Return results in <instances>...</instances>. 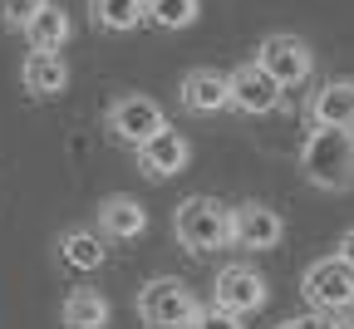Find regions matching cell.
<instances>
[{
    "mask_svg": "<svg viewBox=\"0 0 354 329\" xmlns=\"http://www.w3.org/2000/svg\"><path fill=\"white\" fill-rule=\"evenodd\" d=\"M300 172L315 187H325V192H344L354 182V133L315 123V133H310L305 148H300Z\"/></svg>",
    "mask_w": 354,
    "mask_h": 329,
    "instance_id": "cell-1",
    "label": "cell"
},
{
    "mask_svg": "<svg viewBox=\"0 0 354 329\" xmlns=\"http://www.w3.org/2000/svg\"><path fill=\"white\" fill-rule=\"evenodd\" d=\"M172 236L197 256L232 246V207H221L216 197H187L172 212Z\"/></svg>",
    "mask_w": 354,
    "mask_h": 329,
    "instance_id": "cell-2",
    "label": "cell"
},
{
    "mask_svg": "<svg viewBox=\"0 0 354 329\" xmlns=\"http://www.w3.org/2000/svg\"><path fill=\"white\" fill-rule=\"evenodd\" d=\"M197 310L202 305L192 300V290L172 275H158L138 290V314H143L148 329H187L197 319Z\"/></svg>",
    "mask_w": 354,
    "mask_h": 329,
    "instance_id": "cell-3",
    "label": "cell"
},
{
    "mask_svg": "<svg viewBox=\"0 0 354 329\" xmlns=\"http://www.w3.org/2000/svg\"><path fill=\"white\" fill-rule=\"evenodd\" d=\"M300 290H305L315 314H339V310L354 305V265L344 256H325V261H315L305 270Z\"/></svg>",
    "mask_w": 354,
    "mask_h": 329,
    "instance_id": "cell-4",
    "label": "cell"
},
{
    "mask_svg": "<svg viewBox=\"0 0 354 329\" xmlns=\"http://www.w3.org/2000/svg\"><path fill=\"white\" fill-rule=\"evenodd\" d=\"M256 64L271 74L281 88H295L310 79V69H315V55H310V44L300 35H266L261 50H256Z\"/></svg>",
    "mask_w": 354,
    "mask_h": 329,
    "instance_id": "cell-5",
    "label": "cell"
},
{
    "mask_svg": "<svg viewBox=\"0 0 354 329\" xmlns=\"http://www.w3.org/2000/svg\"><path fill=\"white\" fill-rule=\"evenodd\" d=\"M162 128H167L162 109L153 99H143V93H123V99L109 109V133L118 138V143H128V148H143L148 138L162 133Z\"/></svg>",
    "mask_w": 354,
    "mask_h": 329,
    "instance_id": "cell-6",
    "label": "cell"
},
{
    "mask_svg": "<svg viewBox=\"0 0 354 329\" xmlns=\"http://www.w3.org/2000/svg\"><path fill=\"white\" fill-rule=\"evenodd\" d=\"M212 305L232 310V314H251L266 305V275L256 265H221L212 280Z\"/></svg>",
    "mask_w": 354,
    "mask_h": 329,
    "instance_id": "cell-7",
    "label": "cell"
},
{
    "mask_svg": "<svg viewBox=\"0 0 354 329\" xmlns=\"http://www.w3.org/2000/svg\"><path fill=\"white\" fill-rule=\"evenodd\" d=\"M281 236H286V221H281V212H271L266 202H241V207H232V241H236V246H246V251H271V246H281Z\"/></svg>",
    "mask_w": 354,
    "mask_h": 329,
    "instance_id": "cell-8",
    "label": "cell"
},
{
    "mask_svg": "<svg viewBox=\"0 0 354 329\" xmlns=\"http://www.w3.org/2000/svg\"><path fill=\"white\" fill-rule=\"evenodd\" d=\"M227 79H232V109H241V113H276L281 109V84L266 74L256 59L232 69Z\"/></svg>",
    "mask_w": 354,
    "mask_h": 329,
    "instance_id": "cell-9",
    "label": "cell"
},
{
    "mask_svg": "<svg viewBox=\"0 0 354 329\" xmlns=\"http://www.w3.org/2000/svg\"><path fill=\"white\" fill-rule=\"evenodd\" d=\"M187 158H192V148H187V138L177 133V128H162V133H153L148 143L138 148V167L148 172V177H177L187 167Z\"/></svg>",
    "mask_w": 354,
    "mask_h": 329,
    "instance_id": "cell-10",
    "label": "cell"
},
{
    "mask_svg": "<svg viewBox=\"0 0 354 329\" xmlns=\"http://www.w3.org/2000/svg\"><path fill=\"white\" fill-rule=\"evenodd\" d=\"M183 104L192 113H221V109H232V79L216 74V69H192L183 79Z\"/></svg>",
    "mask_w": 354,
    "mask_h": 329,
    "instance_id": "cell-11",
    "label": "cell"
},
{
    "mask_svg": "<svg viewBox=\"0 0 354 329\" xmlns=\"http://www.w3.org/2000/svg\"><path fill=\"white\" fill-rule=\"evenodd\" d=\"M99 231L109 241H133L148 231V212L138 197H104L99 202Z\"/></svg>",
    "mask_w": 354,
    "mask_h": 329,
    "instance_id": "cell-12",
    "label": "cell"
},
{
    "mask_svg": "<svg viewBox=\"0 0 354 329\" xmlns=\"http://www.w3.org/2000/svg\"><path fill=\"white\" fill-rule=\"evenodd\" d=\"M310 113H315L320 128H344V133H354V79H330V84H320Z\"/></svg>",
    "mask_w": 354,
    "mask_h": 329,
    "instance_id": "cell-13",
    "label": "cell"
},
{
    "mask_svg": "<svg viewBox=\"0 0 354 329\" xmlns=\"http://www.w3.org/2000/svg\"><path fill=\"white\" fill-rule=\"evenodd\" d=\"M20 79H25L30 93H39V99H55V93L69 88V64H64V55H44V50H35V55L25 59Z\"/></svg>",
    "mask_w": 354,
    "mask_h": 329,
    "instance_id": "cell-14",
    "label": "cell"
},
{
    "mask_svg": "<svg viewBox=\"0 0 354 329\" xmlns=\"http://www.w3.org/2000/svg\"><path fill=\"white\" fill-rule=\"evenodd\" d=\"M25 39H30V50H44V55H59L64 44H69V15L59 6H44L30 25H25Z\"/></svg>",
    "mask_w": 354,
    "mask_h": 329,
    "instance_id": "cell-15",
    "label": "cell"
},
{
    "mask_svg": "<svg viewBox=\"0 0 354 329\" xmlns=\"http://www.w3.org/2000/svg\"><path fill=\"white\" fill-rule=\"evenodd\" d=\"M59 261L74 265V270H99L109 261V246L99 231H64L59 236Z\"/></svg>",
    "mask_w": 354,
    "mask_h": 329,
    "instance_id": "cell-16",
    "label": "cell"
},
{
    "mask_svg": "<svg viewBox=\"0 0 354 329\" xmlns=\"http://www.w3.org/2000/svg\"><path fill=\"white\" fill-rule=\"evenodd\" d=\"M59 319H64V329H104L109 324V300L99 290H69Z\"/></svg>",
    "mask_w": 354,
    "mask_h": 329,
    "instance_id": "cell-17",
    "label": "cell"
},
{
    "mask_svg": "<svg viewBox=\"0 0 354 329\" xmlns=\"http://www.w3.org/2000/svg\"><path fill=\"white\" fill-rule=\"evenodd\" d=\"M88 15H94L99 30L128 35V30L143 25V0H88Z\"/></svg>",
    "mask_w": 354,
    "mask_h": 329,
    "instance_id": "cell-18",
    "label": "cell"
},
{
    "mask_svg": "<svg viewBox=\"0 0 354 329\" xmlns=\"http://www.w3.org/2000/svg\"><path fill=\"white\" fill-rule=\"evenodd\" d=\"M202 10V0H143V20H153L158 30H187Z\"/></svg>",
    "mask_w": 354,
    "mask_h": 329,
    "instance_id": "cell-19",
    "label": "cell"
},
{
    "mask_svg": "<svg viewBox=\"0 0 354 329\" xmlns=\"http://www.w3.org/2000/svg\"><path fill=\"white\" fill-rule=\"evenodd\" d=\"M50 0H0V25H10V30H25Z\"/></svg>",
    "mask_w": 354,
    "mask_h": 329,
    "instance_id": "cell-20",
    "label": "cell"
},
{
    "mask_svg": "<svg viewBox=\"0 0 354 329\" xmlns=\"http://www.w3.org/2000/svg\"><path fill=\"white\" fill-rule=\"evenodd\" d=\"M187 329H241V314L221 310V305H207V310H197V319Z\"/></svg>",
    "mask_w": 354,
    "mask_h": 329,
    "instance_id": "cell-21",
    "label": "cell"
},
{
    "mask_svg": "<svg viewBox=\"0 0 354 329\" xmlns=\"http://www.w3.org/2000/svg\"><path fill=\"white\" fill-rule=\"evenodd\" d=\"M276 329H335V319H325V314H300V319H286V324H276Z\"/></svg>",
    "mask_w": 354,
    "mask_h": 329,
    "instance_id": "cell-22",
    "label": "cell"
},
{
    "mask_svg": "<svg viewBox=\"0 0 354 329\" xmlns=\"http://www.w3.org/2000/svg\"><path fill=\"white\" fill-rule=\"evenodd\" d=\"M339 256L354 265V231H344V241H339Z\"/></svg>",
    "mask_w": 354,
    "mask_h": 329,
    "instance_id": "cell-23",
    "label": "cell"
},
{
    "mask_svg": "<svg viewBox=\"0 0 354 329\" xmlns=\"http://www.w3.org/2000/svg\"><path fill=\"white\" fill-rule=\"evenodd\" d=\"M335 329H354V319H344V324H335Z\"/></svg>",
    "mask_w": 354,
    "mask_h": 329,
    "instance_id": "cell-24",
    "label": "cell"
}]
</instances>
